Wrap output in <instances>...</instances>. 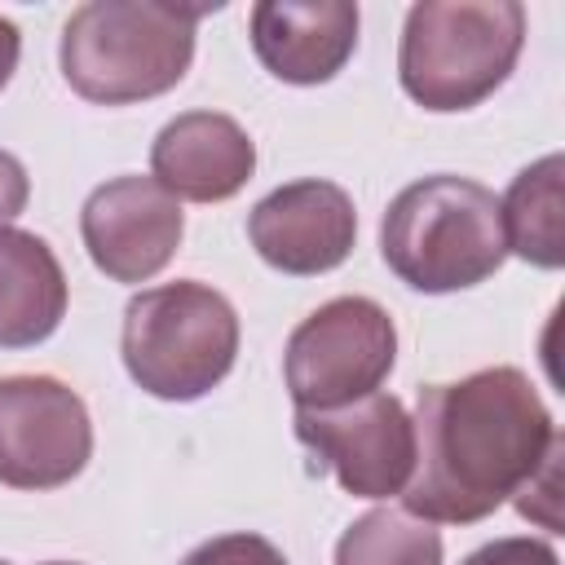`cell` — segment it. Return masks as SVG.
I'll use <instances>...</instances> for the list:
<instances>
[{"label":"cell","mask_w":565,"mask_h":565,"mask_svg":"<svg viewBox=\"0 0 565 565\" xmlns=\"http://www.w3.org/2000/svg\"><path fill=\"white\" fill-rule=\"evenodd\" d=\"M93 419L75 388L53 375L0 380V486L57 490L84 472Z\"/></svg>","instance_id":"7"},{"label":"cell","mask_w":565,"mask_h":565,"mask_svg":"<svg viewBox=\"0 0 565 565\" xmlns=\"http://www.w3.org/2000/svg\"><path fill=\"white\" fill-rule=\"evenodd\" d=\"M124 366L159 402H199L238 358V313L207 282L181 278L137 291L124 309Z\"/></svg>","instance_id":"5"},{"label":"cell","mask_w":565,"mask_h":565,"mask_svg":"<svg viewBox=\"0 0 565 565\" xmlns=\"http://www.w3.org/2000/svg\"><path fill=\"white\" fill-rule=\"evenodd\" d=\"M0 565H9V561H0Z\"/></svg>","instance_id":"21"},{"label":"cell","mask_w":565,"mask_h":565,"mask_svg":"<svg viewBox=\"0 0 565 565\" xmlns=\"http://www.w3.org/2000/svg\"><path fill=\"white\" fill-rule=\"evenodd\" d=\"M415 468L402 503L419 521L472 525L512 499L556 446L552 411L516 366L419 388Z\"/></svg>","instance_id":"1"},{"label":"cell","mask_w":565,"mask_h":565,"mask_svg":"<svg viewBox=\"0 0 565 565\" xmlns=\"http://www.w3.org/2000/svg\"><path fill=\"white\" fill-rule=\"evenodd\" d=\"M256 172L252 137L216 110H185L168 119L150 146V177L190 203L234 199Z\"/></svg>","instance_id":"12"},{"label":"cell","mask_w":565,"mask_h":565,"mask_svg":"<svg viewBox=\"0 0 565 565\" xmlns=\"http://www.w3.org/2000/svg\"><path fill=\"white\" fill-rule=\"evenodd\" d=\"M181 565H287V556L260 534H221L199 543Z\"/></svg>","instance_id":"16"},{"label":"cell","mask_w":565,"mask_h":565,"mask_svg":"<svg viewBox=\"0 0 565 565\" xmlns=\"http://www.w3.org/2000/svg\"><path fill=\"white\" fill-rule=\"evenodd\" d=\"M79 234L106 278L146 282L177 256L185 216L154 177H115L84 199Z\"/></svg>","instance_id":"9"},{"label":"cell","mask_w":565,"mask_h":565,"mask_svg":"<svg viewBox=\"0 0 565 565\" xmlns=\"http://www.w3.org/2000/svg\"><path fill=\"white\" fill-rule=\"evenodd\" d=\"M463 565H561V561H556L552 543L512 534V539H494V543H486V547L468 552V556H463Z\"/></svg>","instance_id":"17"},{"label":"cell","mask_w":565,"mask_h":565,"mask_svg":"<svg viewBox=\"0 0 565 565\" xmlns=\"http://www.w3.org/2000/svg\"><path fill=\"white\" fill-rule=\"evenodd\" d=\"M18 53H22V35H18V26L0 13V88L13 79V71H18Z\"/></svg>","instance_id":"19"},{"label":"cell","mask_w":565,"mask_h":565,"mask_svg":"<svg viewBox=\"0 0 565 565\" xmlns=\"http://www.w3.org/2000/svg\"><path fill=\"white\" fill-rule=\"evenodd\" d=\"M393 362L397 327L388 309L366 296H335L287 335L282 380L296 411H331L380 393Z\"/></svg>","instance_id":"6"},{"label":"cell","mask_w":565,"mask_h":565,"mask_svg":"<svg viewBox=\"0 0 565 565\" xmlns=\"http://www.w3.org/2000/svg\"><path fill=\"white\" fill-rule=\"evenodd\" d=\"M296 437L358 499L402 494L415 468V424L393 393H366L331 411H296Z\"/></svg>","instance_id":"8"},{"label":"cell","mask_w":565,"mask_h":565,"mask_svg":"<svg viewBox=\"0 0 565 565\" xmlns=\"http://www.w3.org/2000/svg\"><path fill=\"white\" fill-rule=\"evenodd\" d=\"M44 565H79V561H44Z\"/></svg>","instance_id":"20"},{"label":"cell","mask_w":565,"mask_h":565,"mask_svg":"<svg viewBox=\"0 0 565 565\" xmlns=\"http://www.w3.org/2000/svg\"><path fill=\"white\" fill-rule=\"evenodd\" d=\"M207 4L88 0L62 26V75L93 106H132L177 88Z\"/></svg>","instance_id":"2"},{"label":"cell","mask_w":565,"mask_h":565,"mask_svg":"<svg viewBox=\"0 0 565 565\" xmlns=\"http://www.w3.org/2000/svg\"><path fill=\"white\" fill-rule=\"evenodd\" d=\"M247 238L265 265L291 278H313L344 265L358 238V212L340 185L305 177L278 185L252 207Z\"/></svg>","instance_id":"10"},{"label":"cell","mask_w":565,"mask_h":565,"mask_svg":"<svg viewBox=\"0 0 565 565\" xmlns=\"http://www.w3.org/2000/svg\"><path fill=\"white\" fill-rule=\"evenodd\" d=\"M260 66L282 84H327L358 49V4L349 0H260L247 18Z\"/></svg>","instance_id":"11"},{"label":"cell","mask_w":565,"mask_h":565,"mask_svg":"<svg viewBox=\"0 0 565 565\" xmlns=\"http://www.w3.org/2000/svg\"><path fill=\"white\" fill-rule=\"evenodd\" d=\"M335 565H441V534L411 512L371 508L340 534Z\"/></svg>","instance_id":"15"},{"label":"cell","mask_w":565,"mask_h":565,"mask_svg":"<svg viewBox=\"0 0 565 565\" xmlns=\"http://www.w3.org/2000/svg\"><path fill=\"white\" fill-rule=\"evenodd\" d=\"M521 44L516 0H419L406 9L397 79L424 110H472L512 75Z\"/></svg>","instance_id":"4"},{"label":"cell","mask_w":565,"mask_h":565,"mask_svg":"<svg viewBox=\"0 0 565 565\" xmlns=\"http://www.w3.org/2000/svg\"><path fill=\"white\" fill-rule=\"evenodd\" d=\"M384 265L415 291H463L499 274L508 243L499 199L481 181L437 172L406 185L380 221Z\"/></svg>","instance_id":"3"},{"label":"cell","mask_w":565,"mask_h":565,"mask_svg":"<svg viewBox=\"0 0 565 565\" xmlns=\"http://www.w3.org/2000/svg\"><path fill=\"white\" fill-rule=\"evenodd\" d=\"M26 199H31L26 168H22V163H18L9 150H0V230H4L13 216H22Z\"/></svg>","instance_id":"18"},{"label":"cell","mask_w":565,"mask_h":565,"mask_svg":"<svg viewBox=\"0 0 565 565\" xmlns=\"http://www.w3.org/2000/svg\"><path fill=\"white\" fill-rule=\"evenodd\" d=\"M503 243L521 260L539 269L565 265V159L543 154L539 163L521 168L499 199Z\"/></svg>","instance_id":"14"},{"label":"cell","mask_w":565,"mask_h":565,"mask_svg":"<svg viewBox=\"0 0 565 565\" xmlns=\"http://www.w3.org/2000/svg\"><path fill=\"white\" fill-rule=\"evenodd\" d=\"M66 318V274L40 234L0 230V349H31Z\"/></svg>","instance_id":"13"}]
</instances>
